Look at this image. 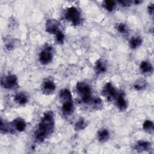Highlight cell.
<instances>
[{"mask_svg":"<svg viewBox=\"0 0 154 154\" xmlns=\"http://www.w3.org/2000/svg\"><path fill=\"white\" fill-rule=\"evenodd\" d=\"M76 88L83 103H88L91 102L92 92L90 86L85 82H79L76 84Z\"/></svg>","mask_w":154,"mask_h":154,"instance_id":"obj_2","label":"cell"},{"mask_svg":"<svg viewBox=\"0 0 154 154\" xmlns=\"http://www.w3.org/2000/svg\"><path fill=\"white\" fill-rule=\"evenodd\" d=\"M134 87L138 91L143 90L147 87V82L143 79H139L135 82Z\"/></svg>","mask_w":154,"mask_h":154,"instance_id":"obj_21","label":"cell"},{"mask_svg":"<svg viewBox=\"0 0 154 154\" xmlns=\"http://www.w3.org/2000/svg\"><path fill=\"white\" fill-rule=\"evenodd\" d=\"M54 129V115L51 111L45 112L34 132L35 138L38 142H43Z\"/></svg>","mask_w":154,"mask_h":154,"instance_id":"obj_1","label":"cell"},{"mask_svg":"<svg viewBox=\"0 0 154 154\" xmlns=\"http://www.w3.org/2000/svg\"><path fill=\"white\" fill-rule=\"evenodd\" d=\"M56 88L54 82L51 79H46L42 84V91L46 94L52 93Z\"/></svg>","mask_w":154,"mask_h":154,"instance_id":"obj_8","label":"cell"},{"mask_svg":"<svg viewBox=\"0 0 154 154\" xmlns=\"http://www.w3.org/2000/svg\"><path fill=\"white\" fill-rule=\"evenodd\" d=\"M56 40L57 42L59 43H63L64 42V35L63 34V32H62V31H59L56 34Z\"/></svg>","mask_w":154,"mask_h":154,"instance_id":"obj_25","label":"cell"},{"mask_svg":"<svg viewBox=\"0 0 154 154\" xmlns=\"http://www.w3.org/2000/svg\"><path fill=\"white\" fill-rule=\"evenodd\" d=\"M2 87L7 89H13L17 86V78L14 75H8L1 78Z\"/></svg>","mask_w":154,"mask_h":154,"instance_id":"obj_5","label":"cell"},{"mask_svg":"<svg viewBox=\"0 0 154 154\" xmlns=\"http://www.w3.org/2000/svg\"><path fill=\"white\" fill-rule=\"evenodd\" d=\"M119 3L123 7H129L133 4V1L129 0H123L119 1Z\"/></svg>","mask_w":154,"mask_h":154,"instance_id":"obj_26","label":"cell"},{"mask_svg":"<svg viewBox=\"0 0 154 154\" xmlns=\"http://www.w3.org/2000/svg\"><path fill=\"white\" fill-rule=\"evenodd\" d=\"M143 128L146 132L152 134L154 131V125L153 122L150 120H146L143 125Z\"/></svg>","mask_w":154,"mask_h":154,"instance_id":"obj_19","label":"cell"},{"mask_svg":"<svg viewBox=\"0 0 154 154\" xmlns=\"http://www.w3.org/2000/svg\"><path fill=\"white\" fill-rule=\"evenodd\" d=\"M102 94L108 100L116 98L118 95L117 90L111 82H107L105 84L102 90Z\"/></svg>","mask_w":154,"mask_h":154,"instance_id":"obj_6","label":"cell"},{"mask_svg":"<svg viewBox=\"0 0 154 154\" xmlns=\"http://www.w3.org/2000/svg\"><path fill=\"white\" fill-rule=\"evenodd\" d=\"M14 101L19 105H25L28 102V96L23 93H19L14 96Z\"/></svg>","mask_w":154,"mask_h":154,"instance_id":"obj_17","label":"cell"},{"mask_svg":"<svg viewBox=\"0 0 154 154\" xmlns=\"http://www.w3.org/2000/svg\"><path fill=\"white\" fill-rule=\"evenodd\" d=\"M90 102L92 103L93 106L96 108L102 106V100L99 97H95V98L91 99Z\"/></svg>","mask_w":154,"mask_h":154,"instance_id":"obj_24","label":"cell"},{"mask_svg":"<svg viewBox=\"0 0 154 154\" xmlns=\"http://www.w3.org/2000/svg\"><path fill=\"white\" fill-rule=\"evenodd\" d=\"M95 70L97 73H103L106 71V64L102 59H99L96 61Z\"/></svg>","mask_w":154,"mask_h":154,"instance_id":"obj_13","label":"cell"},{"mask_svg":"<svg viewBox=\"0 0 154 154\" xmlns=\"http://www.w3.org/2000/svg\"><path fill=\"white\" fill-rule=\"evenodd\" d=\"M116 104L117 106L120 111H125L128 108V102L125 98V96L123 93L118 94L116 97Z\"/></svg>","mask_w":154,"mask_h":154,"instance_id":"obj_9","label":"cell"},{"mask_svg":"<svg viewBox=\"0 0 154 154\" xmlns=\"http://www.w3.org/2000/svg\"><path fill=\"white\" fill-rule=\"evenodd\" d=\"M53 58L52 49L50 46H45L39 54V61L42 64H47L51 62Z\"/></svg>","mask_w":154,"mask_h":154,"instance_id":"obj_4","label":"cell"},{"mask_svg":"<svg viewBox=\"0 0 154 154\" xmlns=\"http://www.w3.org/2000/svg\"><path fill=\"white\" fill-rule=\"evenodd\" d=\"M103 6L106 11L111 12L115 9L116 7V3L114 1L107 0V1H103Z\"/></svg>","mask_w":154,"mask_h":154,"instance_id":"obj_20","label":"cell"},{"mask_svg":"<svg viewBox=\"0 0 154 154\" xmlns=\"http://www.w3.org/2000/svg\"><path fill=\"white\" fill-rule=\"evenodd\" d=\"M116 29L118 32L122 34H126L128 33V28L125 23H120L116 26Z\"/></svg>","mask_w":154,"mask_h":154,"instance_id":"obj_23","label":"cell"},{"mask_svg":"<svg viewBox=\"0 0 154 154\" xmlns=\"http://www.w3.org/2000/svg\"><path fill=\"white\" fill-rule=\"evenodd\" d=\"M86 126H87L86 122L82 118H81L80 119L78 120V121L76 122L75 125V129L76 131H80V130L84 129Z\"/></svg>","mask_w":154,"mask_h":154,"instance_id":"obj_22","label":"cell"},{"mask_svg":"<svg viewBox=\"0 0 154 154\" xmlns=\"http://www.w3.org/2000/svg\"><path fill=\"white\" fill-rule=\"evenodd\" d=\"M60 99L62 103L72 100V96L70 90L67 88L62 89L60 93Z\"/></svg>","mask_w":154,"mask_h":154,"instance_id":"obj_12","label":"cell"},{"mask_svg":"<svg viewBox=\"0 0 154 154\" xmlns=\"http://www.w3.org/2000/svg\"><path fill=\"white\" fill-rule=\"evenodd\" d=\"M153 10H154L153 4H150V5L148 6V11H149V13L150 15H153V11H154Z\"/></svg>","mask_w":154,"mask_h":154,"instance_id":"obj_27","label":"cell"},{"mask_svg":"<svg viewBox=\"0 0 154 154\" xmlns=\"http://www.w3.org/2000/svg\"><path fill=\"white\" fill-rule=\"evenodd\" d=\"M140 69L142 72L144 73H150L153 71V66L152 64L148 61H143L141 63L140 66Z\"/></svg>","mask_w":154,"mask_h":154,"instance_id":"obj_18","label":"cell"},{"mask_svg":"<svg viewBox=\"0 0 154 154\" xmlns=\"http://www.w3.org/2000/svg\"><path fill=\"white\" fill-rule=\"evenodd\" d=\"M150 149H151L150 143L146 141H143V140L138 141L135 146V149L140 152L147 151Z\"/></svg>","mask_w":154,"mask_h":154,"instance_id":"obj_11","label":"cell"},{"mask_svg":"<svg viewBox=\"0 0 154 154\" xmlns=\"http://www.w3.org/2000/svg\"><path fill=\"white\" fill-rule=\"evenodd\" d=\"M97 138L101 143H104L109 138V133L106 129H101L97 133Z\"/></svg>","mask_w":154,"mask_h":154,"instance_id":"obj_16","label":"cell"},{"mask_svg":"<svg viewBox=\"0 0 154 154\" xmlns=\"http://www.w3.org/2000/svg\"><path fill=\"white\" fill-rule=\"evenodd\" d=\"M60 23L54 19H48L46 23V31L51 34H56L59 31Z\"/></svg>","mask_w":154,"mask_h":154,"instance_id":"obj_7","label":"cell"},{"mask_svg":"<svg viewBox=\"0 0 154 154\" xmlns=\"http://www.w3.org/2000/svg\"><path fill=\"white\" fill-rule=\"evenodd\" d=\"M65 17L73 25H78L81 22V13L75 7H71L67 9L65 13Z\"/></svg>","mask_w":154,"mask_h":154,"instance_id":"obj_3","label":"cell"},{"mask_svg":"<svg viewBox=\"0 0 154 154\" xmlns=\"http://www.w3.org/2000/svg\"><path fill=\"white\" fill-rule=\"evenodd\" d=\"M143 43V39L140 36H134L129 40V46L131 49H135L140 47Z\"/></svg>","mask_w":154,"mask_h":154,"instance_id":"obj_15","label":"cell"},{"mask_svg":"<svg viewBox=\"0 0 154 154\" xmlns=\"http://www.w3.org/2000/svg\"><path fill=\"white\" fill-rule=\"evenodd\" d=\"M62 111L64 114H70L73 110V100L67 101L62 103Z\"/></svg>","mask_w":154,"mask_h":154,"instance_id":"obj_14","label":"cell"},{"mask_svg":"<svg viewBox=\"0 0 154 154\" xmlns=\"http://www.w3.org/2000/svg\"><path fill=\"white\" fill-rule=\"evenodd\" d=\"M14 128L18 132H23L26 128V123L22 119L17 117L14 119L11 123Z\"/></svg>","mask_w":154,"mask_h":154,"instance_id":"obj_10","label":"cell"}]
</instances>
